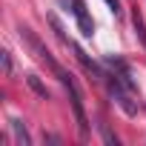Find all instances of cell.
<instances>
[{
    "mask_svg": "<svg viewBox=\"0 0 146 146\" xmlns=\"http://www.w3.org/2000/svg\"><path fill=\"white\" fill-rule=\"evenodd\" d=\"M72 15H75V23H78V29H80L83 37H92L95 35V23L89 17V9H86L83 0H75V3H72Z\"/></svg>",
    "mask_w": 146,
    "mask_h": 146,
    "instance_id": "6da1fadb",
    "label": "cell"
},
{
    "mask_svg": "<svg viewBox=\"0 0 146 146\" xmlns=\"http://www.w3.org/2000/svg\"><path fill=\"white\" fill-rule=\"evenodd\" d=\"M132 20H135V29H137V35H140L143 46H146V23H143V17H140V15L135 12V17H132Z\"/></svg>",
    "mask_w": 146,
    "mask_h": 146,
    "instance_id": "277c9868",
    "label": "cell"
},
{
    "mask_svg": "<svg viewBox=\"0 0 146 146\" xmlns=\"http://www.w3.org/2000/svg\"><path fill=\"white\" fill-rule=\"evenodd\" d=\"M9 126H12V132H15V140H17L20 146H32V137H29L26 126H23L17 117H12V120H9Z\"/></svg>",
    "mask_w": 146,
    "mask_h": 146,
    "instance_id": "7a4b0ae2",
    "label": "cell"
},
{
    "mask_svg": "<svg viewBox=\"0 0 146 146\" xmlns=\"http://www.w3.org/2000/svg\"><path fill=\"white\" fill-rule=\"evenodd\" d=\"M26 83H29V86H32V89H35V92L43 98V100H49V89H46V86L37 80V75H29V78H26Z\"/></svg>",
    "mask_w": 146,
    "mask_h": 146,
    "instance_id": "3957f363",
    "label": "cell"
},
{
    "mask_svg": "<svg viewBox=\"0 0 146 146\" xmlns=\"http://www.w3.org/2000/svg\"><path fill=\"white\" fill-rule=\"evenodd\" d=\"M106 3H109V9H112L115 15H120V0H106Z\"/></svg>",
    "mask_w": 146,
    "mask_h": 146,
    "instance_id": "8992f818",
    "label": "cell"
},
{
    "mask_svg": "<svg viewBox=\"0 0 146 146\" xmlns=\"http://www.w3.org/2000/svg\"><path fill=\"white\" fill-rule=\"evenodd\" d=\"M3 72L12 75V54H9V52H3Z\"/></svg>",
    "mask_w": 146,
    "mask_h": 146,
    "instance_id": "5b68a950",
    "label": "cell"
},
{
    "mask_svg": "<svg viewBox=\"0 0 146 146\" xmlns=\"http://www.w3.org/2000/svg\"><path fill=\"white\" fill-rule=\"evenodd\" d=\"M57 3H60V6H63V9L69 12V6H72V3H75V0H57Z\"/></svg>",
    "mask_w": 146,
    "mask_h": 146,
    "instance_id": "52a82bcc",
    "label": "cell"
}]
</instances>
